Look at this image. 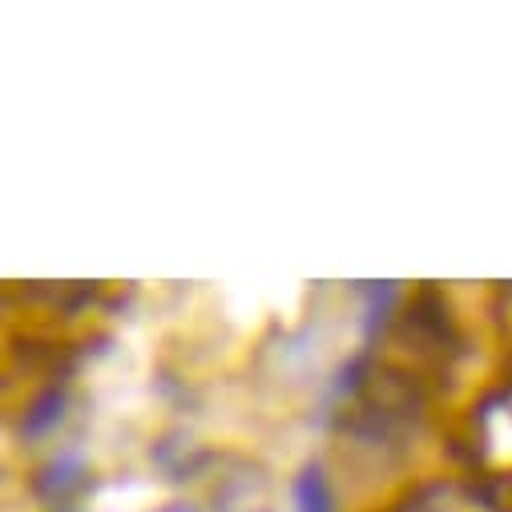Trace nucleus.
<instances>
[{
  "label": "nucleus",
  "instance_id": "obj_1",
  "mask_svg": "<svg viewBox=\"0 0 512 512\" xmlns=\"http://www.w3.org/2000/svg\"><path fill=\"white\" fill-rule=\"evenodd\" d=\"M166 512H194V508H186V504H178V508H166Z\"/></svg>",
  "mask_w": 512,
  "mask_h": 512
}]
</instances>
